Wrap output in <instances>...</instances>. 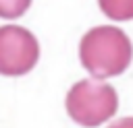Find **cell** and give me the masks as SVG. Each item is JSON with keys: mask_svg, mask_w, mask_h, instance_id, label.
Returning a JSON list of instances; mask_svg holds the SVG:
<instances>
[{"mask_svg": "<svg viewBox=\"0 0 133 128\" xmlns=\"http://www.w3.org/2000/svg\"><path fill=\"white\" fill-rule=\"evenodd\" d=\"M79 60L91 76L112 78L129 68L133 60V45L123 29L100 25L81 37Z\"/></svg>", "mask_w": 133, "mask_h": 128, "instance_id": "1", "label": "cell"}, {"mask_svg": "<svg viewBox=\"0 0 133 128\" xmlns=\"http://www.w3.org/2000/svg\"><path fill=\"white\" fill-rule=\"evenodd\" d=\"M29 6L31 0H0V19H19Z\"/></svg>", "mask_w": 133, "mask_h": 128, "instance_id": "5", "label": "cell"}, {"mask_svg": "<svg viewBox=\"0 0 133 128\" xmlns=\"http://www.w3.org/2000/svg\"><path fill=\"white\" fill-rule=\"evenodd\" d=\"M39 60L37 37L19 25L0 27V74L23 76L35 68Z\"/></svg>", "mask_w": 133, "mask_h": 128, "instance_id": "3", "label": "cell"}, {"mask_svg": "<svg viewBox=\"0 0 133 128\" xmlns=\"http://www.w3.org/2000/svg\"><path fill=\"white\" fill-rule=\"evenodd\" d=\"M108 128H133V118H123V120L110 124Z\"/></svg>", "mask_w": 133, "mask_h": 128, "instance_id": "6", "label": "cell"}, {"mask_svg": "<svg viewBox=\"0 0 133 128\" xmlns=\"http://www.w3.org/2000/svg\"><path fill=\"white\" fill-rule=\"evenodd\" d=\"M100 10L112 21H131L133 19V0H98Z\"/></svg>", "mask_w": 133, "mask_h": 128, "instance_id": "4", "label": "cell"}, {"mask_svg": "<svg viewBox=\"0 0 133 128\" xmlns=\"http://www.w3.org/2000/svg\"><path fill=\"white\" fill-rule=\"evenodd\" d=\"M64 105L69 118L75 124L83 128H96L116 114L118 95L112 85L94 76L75 83L66 93Z\"/></svg>", "mask_w": 133, "mask_h": 128, "instance_id": "2", "label": "cell"}]
</instances>
